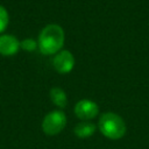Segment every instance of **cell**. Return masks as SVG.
Returning <instances> with one entry per match:
<instances>
[{
    "mask_svg": "<svg viewBox=\"0 0 149 149\" xmlns=\"http://www.w3.org/2000/svg\"><path fill=\"white\" fill-rule=\"evenodd\" d=\"M20 49V42L15 36L1 35L0 36V54L3 56H12Z\"/></svg>",
    "mask_w": 149,
    "mask_h": 149,
    "instance_id": "8992f818",
    "label": "cell"
},
{
    "mask_svg": "<svg viewBox=\"0 0 149 149\" xmlns=\"http://www.w3.org/2000/svg\"><path fill=\"white\" fill-rule=\"evenodd\" d=\"M50 99H51L52 104L59 108H64L68 105L66 93L61 87H52L50 90Z\"/></svg>",
    "mask_w": 149,
    "mask_h": 149,
    "instance_id": "ba28073f",
    "label": "cell"
},
{
    "mask_svg": "<svg viewBox=\"0 0 149 149\" xmlns=\"http://www.w3.org/2000/svg\"><path fill=\"white\" fill-rule=\"evenodd\" d=\"M73 132H74L77 137H79V139H87L91 135H93V133L95 132V126L93 123H91V122L83 121V122L78 123L74 127Z\"/></svg>",
    "mask_w": 149,
    "mask_h": 149,
    "instance_id": "52a82bcc",
    "label": "cell"
},
{
    "mask_svg": "<svg viewBox=\"0 0 149 149\" xmlns=\"http://www.w3.org/2000/svg\"><path fill=\"white\" fill-rule=\"evenodd\" d=\"M99 130L109 140H119L126 133V123L123 119L112 112L104 113L99 119Z\"/></svg>",
    "mask_w": 149,
    "mask_h": 149,
    "instance_id": "7a4b0ae2",
    "label": "cell"
},
{
    "mask_svg": "<svg viewBox=\"0 0 149 149\" xmlns=\"http://www.w3.org/2000/svg\"><path fill=\"white\" fill-rule=\"evenodd\" d=\"M66 125V116L62 111H52L48 113L42 121V130L45 135L54 136L59 134Z\"/></svg>",
    "mask_w": 149,
    "mask_h": 149,
    "instance_id": "3957f363",
    "label": "cell"
},
{
    "mask_svg": "<svg viewBox=\"0 0 149 149\" xmlns=\"http://www.w3.org/2000/svg\"><path fill=\"white\" fill-rule=\"evenodd\" d=\"M37 43L36 41H34L33 38H26L22 42H20V48H22L26 51H34L37 48Z\"/></svg>",
    "mask_w": 149,
    "mask_h": 149,
    "instance_id": "30bf717a",
    "label": "cell"
},
{
    "mask_svg": "<svg viewBox=\"0 0 149 149\" xmlns=\"http://www.w3.org/2000/svg\"><path fill=\"white\" fill-rule=\"evenodd\" d=\"M8 20H9V17H8V13H7L6 8L0 5V33H2L6 29V27L8 24Z\"/></svg>",
    "mask_w": 149,
    "mask_h": 149,
    "instance_id": "9c48e42d",
    "label": "cell"
},
{
    "mask_svg": "<svg viewBox=\"0 0 149 149\" xmlns=\"http://www.w3.org/2000/svg\"><path fill=\"white\" fill-rule=\"evenodd\" d=\"M64 30L58 24L45 26L38 36V49L43 55H54L58 52L64 44Z\"/></svg>",
    "mask_w": 149,
    "mask_h": 149,
    "instance_id": "6da1fadb",
    "label": "cell"
},
{
    "mask_svg": "<svg viewBox=\"0 0 149 149\" xmlns=\"http://www.w3.org/2000/svg\"><path fill=\"white\" fill-rule=\"evenodd\" d=\"M99 113L98 105L88 99H81L79 100L74 106V114L83 121H88L91 119H94Z\"/></svg>",
    "mask_w": 149,
    "mask_h": 149,
    "instance_id": "277c9868",
    "label": "cell"
},
{
    "mask_svg": "<svg viewBox=\"0 0 149 149\" xmlns=\"http://www.w3.org/2000/svg\"><path fill=\"white\" fill-rule=\"evenodd\" d=\"M54 69L59 73H69L74 66V57L69 50H62L52 59Z\"/></svg>",
    "mask_w": 149,
    "mask_h": 149,
    "instance_id": "5b68a950",
    "label": "cell"
}]
</instances>
